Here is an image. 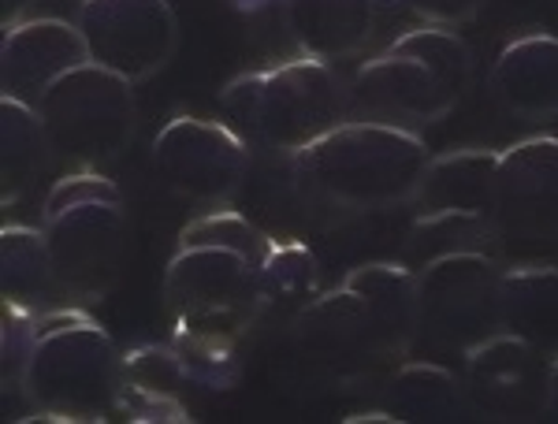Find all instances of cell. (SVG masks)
Returning a JSON list of instances; mask_svg holds the SVG:
<instances>
[{
	"instance_id": "ba28073f",
	"label": "cell",
	"mask_w": 558,
	"mask_h": 424,
	"mask_svg": "<svg viewBox=\"0 0 558 424\" xmlns=\"http://www.w3.org/2000/svg\"><path fill=\"white\" fill-rule=\"evenodd\" d=\"M502 261L492 254H458L417 268L421 339L447 354H470L502 331L499 310Z\"/></svg>"
},
{
	"instance_id": "d6986e66",
	"label": "cell",
	"mask_w": 558,
	"mask_h": 424,
	"mask_svg": "<svg viewBox=\"0 0 558 424\" xmlns=\"http://www.w3.org/2000/svg\"><path fill=\"white\" fill-rule=\"evenodd\" d=\"M376 410L391 424L407 421H462L470 413L462 376L436 361H399L380 380Z\"/></svg>"
},
{
	"instance_id": "f546056e",
	"label": "cell",
	"mask_w": 558,
	"mask_h": 424,
	"mask_svg": "<svg viewBox=\"0 0 558 424\" xmlns=\"http://www.w3.org/2000/svg\"><path fill=\"white\" fill-rule=\"evenodd\" d=\"M235 12H242V15H254V12H265V8H272V4H279V0H228Z\"/></svg>"
},
{
	"instance_id": "f1b7e54d",
	"label": "cell",
	"mask_w": 558,
	"mask_h": 424,
	"mask_svg": "<svg viewBox=\"0 0 558 424\" xmlns=\"http://www.w3.org/2000/svg\"><path fill=\"white\" fill-rule=\"evenodd\" d=\"M547 417H558V358H551V384H547Z\"/></svg>"
},
{
	"instance_id": "4316f807",
	"label": "cell",
	"mask_w": 558,
	"mask_h": 424,
	"mask_svg": "<svg viewBox=\"0 0 558 424\" xmlns=\"http://www.w3.org/2000/svg\"><path fill=\"white\" fill-rule=\"evenodd\" d=\"M399 4L417 15L421 26H462L473 23L488 0H399Z\"/></svg>"
},
{
	"instance_id": "3957f363",
	"label": "cell",
	"mask_w": 558,
	"mask_h": 424,
	"mask_svg": "<svg viewBox=\"0 0 558 424\" xmlns=\"http://www.w3.org/2000/svg\"><path fill=\"white\" fill-rule=\"evenodd\" d=\"M473 83V49L451 26L407 31L350 78V120L421 134L454 112Z\"/></svg>"
},
{
	"instance_id": "83f0119b",
	"label": "cell",
	"mask_w": 558,
	"mask_h": 424,
	"mask_svg": "<svg viewBox=\"0 0 558 424\" xmlns=\"http://www.w3.org/2000/svg\"><path fill=\"white\" fill-rule=\"evenodd\" d=\"M31 4L34 0H0V23H4V31L15 23H23L26 12H31Z\"/></svg>"
},
{
	"instance_id": "2e32d148",
	"label": "cell",
	"mask_w": 558,
	"mask_h": 424,
	"mask_svg": "<svg viewBox=\"0 0 558 424\" xmlns=\"http://www.w3.org/2000/svg\"><path fill=\"white\" fill-rule=\"evenodd\" d=\"M492 97L521 123H547L558 116V38L533 31L521 34L492 64Z\"/></svg>"
},
{
	"instance_id": "ffe728a7",
	"label": "cell",
	"mask_w": 558,
	"mask_h": 424,
	"mask_svg": "<svg viewBox=\"0 0 558 424\" xmlns=\"http://www.w3.org/2000/svg\"><path fill=\"white\" fill-rule=\"evenodd\" d=\"M495 149H451L428 160L413 194L417 213H484L495 216Z\"/></svg>"
},
{
	"instance_id": "e0dca14e",
	"label": "cell",
	"mask_w": 558,
	"mask_h": 424,
	"mask_svg": "<svg viewBox=\"0 0 558 424\" xmlns=\"http://www.w3.org/2000/svg\"><path fill=\"white\" fill-rule=\"evenodd\" d=\"M343 287H350L365 302L368 320L380 336L384 358L391 361V368L407 361L421 342L417 272L399 261H368V265L350 268Z\"/></svg>"
},
{
	"instance_id": "d4e9b609",
	"label": "cell",
	"mask_w": 558,
	"mask_h": 424,
	"mask_svg": "<svg viewBox=\"0 0 558 424\" xmlns=\"http://www.w3.org/2000/svg\"><path fill=\"white\" fill-rule=\"evenodd\" d=\"M458 254H492L502 261L495 216L484 213H417L407 234V265L417 268Z\"/></svg>"
},
{
	"instance_id": "484cf974",
	"label": "cell",
	"mask_w": 558,
	"mask_h": 424,
	"mask_svg": "<svg viewBox=\"0 0 558 424\" xmlns=\"http://www.w3.org/2000/svg\"><path fill=\"white\" fill-rule=\"evenodd\" d=\"M0 320H4V350H0V380L4 391H20L23 373L31 365V350L38 339V313H23L15 305H0Z\"/></svg>"
},
{
	"instance_id": "8992f818",
	"label": "cell",
	"mask_w": 558,
	"mask_h": 424,
	"mask_svg": "<svg viewBox=\"0 0 558 424\" xmlns=\"http://www.w3.org/2000/svg\"><path fill=\"white\" fill-rule=\"evenodd\" d=\"M20 395L49 421H108L123 395L120 347L78 305L41 313Z\"/></svg>"
},
{
	"instance_id": "7a4b0ae2",
	"label": "cell",
	"mask_w": 558,
	"mask_h": 424,
	"mask_svg": "<svg viewBox=\"0 0 558 424\" xmlns=\"http://www.w3.org/2000/svg\"><path fill=\"white\" fill-rule=\"evenodd\" d=\"M428 160L421 134L347 120L291 157V183L313 213H387L413 202Z\"/></svg>"
},
{
	"instance_id": "52a82bcc",
	"label": "cell",
	"mask_w": 558,
	"mask_h": 424,
	"mask_svg": "<svg viewBox=\"0 0 558 424\" xmlns=\"http://www.w3.org/2000/svg\"><path fill=\"white\" fill-rule=\"evenodd\" d=\"M34 108L57 160L71 171H105L116 165L138 128L134 83L97 64L68 71L60 83L45 89Z\"/></svg>"
},
{
	"instance_id": "277c9868",
	"label": "cell",
	"mask_w": 558,
	"mask_h": 424,
	"mask_svg": "<svg viewBox=\"0 0 558 424\" xmlns=\"http://www.w3.org/2000/svg\"><path fill=\"white\" fill-rule=\"evenodd\" d=\"M41 231L68 305L89 310L116 291L128 265L131 223L120 186L101 171H68L45 194Z\"/></svg>"
},
{
	"instance_id": "9a60e30c",
	"label": "cell",
	"mask_w": 558,
	"mask_h": 424,
	"mask_svg": "<svg viewBox=\"0 0 558 424\" xmlns=\"http://www.w3.org/2000/svg\"><path fill=\"white\" fill-rule=\"evenodd\" d=\"M380 0H279V23L302 60L336 64L373 41Z\"/></svg>"
},
{
	"instance_id": "8fae6325",
	"label": "cell",
	"mask_w": 558,
	"mask_h": 424,
	"mask_svg": "<svg viewBox=\"0 0 558 424\" xmlns=\"http://www.w3.org/2000/svg\"><path fill=\"white\" fill-rule=\"evenodd\" d=\"M254 165L246 138L220 120L175 116L153 138V168L160 183L202 209H228L242 194Z\"/></svg>"
},
{
	"instance_id": "5b68a950",
	"label": "cell",
	"mask_w": 558,
	"mask_h": 424,
	"mask_svg": "<svg viewBox=\"0 0 558 424\" xmlns=\"http://www.w3.org/2000/svg\"><path fill=\"white\" fill-rule=\"evenodd\" d=\"M220 112L250 149L291 160L350 120V83L331 64L299 57L231 78L220 89Z\"/></svg>"
},
{
	"instance_id": "4fadbf2b",
	"label": "cell",
	"mask_w": 558,
	"mask_h": 424,
	"mask_svg": "<svg viewBox=\"0 0 558 424\" xmlns=\"http://www.w3.org/2000/svg\"><path fill=\"white\" fill-rule=\"evenodd\" d=\"M470 410L484 421H539L547 417L551 358L533 342L499 331L473 347L462 365Z\"/></svg>"
},
{
	"instance_id": "603a6c76",
	"label": "cell",
	"mask_w": 558,
	"mask_h": 424,
	"mask_svg": "<svg viewBox=\"0 0 558 424\" xmlns=\"http://www.w3.org/2000/svg\"><path fill=\"white\" fill-rule=\"evenodd\" d=\"M0 202L15 205L45 179L57 160L38 108L4 97L0 101Z\"/></svg>"
},
{
	"instance_id": "30bf717a",
	"label": "cell",
	"mask_w": 558,
	"mask_h": 424,
	"mask_svg": "<svg viewBox=\"0 0 558 424\" xmlns=\"http://www.w3.org/2000/svg\"><path fill=\"white\" fill-rule=\"evenodd\" d=\"M287 331L302 365L336 391H362L391 373L365 302L350 287L320 291Z\"/></svg>"
},
{
	"instance_id": "9c48e42d",
	"label": "cell",
	"mask_w": 558,
	"mask_h": 424,
	"mask_svg": "<svg viewBox=\"0 0 558 424\" xmlns=\"http://www.w3.org/2000/svg\"><path fill=\"white\" fill-rule=\"evenodd\" d=\"M495 228L502 261H558V138L551 134L499 153Z\"/></svg>"
},
{
	"instance_id": "cb8c5ba5",
	"label": "cell",
	"mask_w": 558,
	"mask_h": 424,
	"mask_svg": "<svg viewBox=\"0 0 558 424\" xmlns=\"http://www.w3.org/2000/svg\"><path fill=\"white\" fill-rule=\"evenodd\" d=\"M320 294L317 257L302 242H276L260 261V328H291Z\"/></svg>"
},
{
	"instance_id": "6da1fadb",
	"label": "cell",
	"mask_w": 558,
	"mask_h": 424,
	"mask_svg": "<svg viewBox=\"0 0 558 424\" xmlns=\"http://www.w3.org/2000/svg\"><path fill=\"white\" fill-rule=\"evenodd\" d=\"M272 234L246 216L213 209L186 223L165 268L172 347L197 391H231L260 331V261Z\"/></svg>"
},
{
	"instance_id": "7c38bea8",
	"label": "cell",
	"mask_w": 558,
	"mask_h": 424,
	"mask_svg": "<svg viewBox=\"0 0 558 424\" xmlns=\"http://www.w3.org/2000/svg\"><path fill=\"white\" fill-rule=\"evenodd\" d=\"M75 26L89 64L146 83L179 49V15L168 0H83Z\"/></svg>"
},
{
	"instance_id": "44dd1931",
	"label": "cell",
	"mask_w": 558,
	"mask_h": 424,
	"mask_svg": "<svg viewBox=\"0 0 558 424\" xmlns=\"http://www.w3.org/2000/svg\"><path fill=\"white\" fill-rule=\"evenodd\" d=\"M0 294H4V305L38 313V317L68 305L41 228L8 223L0 231Z\"/></svg>"
},
{
	"instance_id": "ac0fdd59",
	"label": "cell",
	"mask_w": 558,
	"mask_h": 424,
	"mask_svg": "<svg viewBox=\"0 0 558 424\" xmlns=\"http://www.w3.org/2000/svg\"><path fill=\"white\" fill-rule=\"evenodd\" d=\"M502 331L558 358V261H502Z\"/></svg>"
},
{
	"instance_id": "7402d4cb",
	"label": "cell",
	"mask_w": 558,
	"mask_h": 424,
	"mask_svg": "<svg viewBox=\"0 0 558 424\" xmlns=\"http://www.w3.org/2000/svg\"><path fill=\"white\" fill-rule=\"evenodd\" d=\"M194 387L175 347H146L123 358L120 413L134 421H191L183 391Z\"/></svg>"
},
{
	"instance_id": "5bb4252c",
	"label": "cell",
	"mask_w": 558,
	"mask_h": 424,
	"mask_svg": "<svg viewBox=\"0 0 558 424\" xmlns=\"http://www.w3.org/2000/svg\"><path fill=\"white\" fill-rule=\"evenodd\" d=\"M83 64H89V52L75 23L23 20L4 31L0 89H4V97L38 105L45 89Z\"/></svg>"
}]
</instances>
